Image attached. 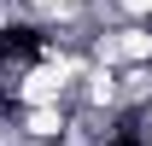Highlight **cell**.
Listing matches in <instances>:
<instances>
[{
  "mask_svg": "<svg viewBox=\"0 0 152 146\" xmlns=\"http://www.w3.org/2000/svg\"><path fill=\"white\" fill-rule=\"evenodd\" d=\"M12 123H18L23 146H58L70 128V105H12Z\"/></svg>",
  "mask_w": 152,
  "mask_h": 146,
  "instance_id": "6da1fadb",
  "label": "cell"
}]
</instances>
